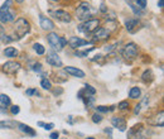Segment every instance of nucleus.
I'll return each mask as SVG.
<instances>
[{
  "mask_svg": "<svg viewBox=\"0 0 164 139\" xmlns=\"http://www.w3.org/2000/svg\"><path fill=\"white\" fill-rule=\"evenodd\" d=\"M11 6V0H6V2L3 4V6L0 8V22L3 23H9L13 22L15 19V13L10 10Z\"/></svg>",
  "mask_w": 164,
  "mask_h": 139,
  "instance_id": "1",
  "label": "nucleus"
},
{
  "mask_svg": "<svg viewBox=\"0 0 164 139\" xmlns=\"http://www.w3.org/2000/svg\"><path fill=\"white\" fill-rule=\"evenodd\" d=\"M31 31V24L28 20H25L24 18H19L15 24H14V33H15L17 38H23L25 34H28Z\"/></svg>",
  "mask_w": 164,
  "mask_h": 139,
  "instance_id": "2",
  "label": "nucleus"
},
{
  "mask_svg": "<svg viewBox=\"0 0 164 139\" xmlns=\"http://www.w3.org/2000/svg\"><path fill=\"white\" fill-rule=\"evenodd\" d=\"M95 13L96 10L88 3H81L76 10V15L80 20H88V18L94 15Z\"/></svg>",
  "mask_w": 164,
  "mask_h": 139,
  "instance_id": "3",
  "label": "nucleus"
},
{
  "mask_svg": "<svg viewBox=\"0 0 164 139\" xmlns=\"http://www.w3.org/2000/svg\"><path fill=\"white\" fill-rule=\"evenodd\" d=\"M47 39L49 42V44L52 46V48H53V50H56V51L63 50V47L67 44V40L63 37L57 36V33H49L47 36Z\"/></svg>",
  "mask_w": 164,
  "mask_h": 139,
  "instance_id": "4",
  "label": "nucleus"
},
{
  "mask_svg": "<svg viewBox=\"0 0 164 139\" xmlns=\"http://www.w3.org/2000/svg\"><path fill=\"white\" fill-rule=\"evenodd\" d=\"M123 57H124V60L129 61V62L135 60L138 57V46L135 43H133V42L127 43L123 50Z\"/></svg>",
  "mask_w": 164,
  "mask_h": 139,
  "instance_id": "5",
  "label": "nucleus"
},
{
  "mask_svg": "<svg viewBox=\"0 0 164 139\" xmlns=\"http://www.w3.org/2000/svg\"><path fill=\"white\" fill-rule=\"evenodd\" d=\"M100 25V20L98 19H88V20H85V22L78 25V31L82 32V33H92L97 29V27Z\"/></svg>",
  "mask_w": 164,
  "mask_h": 139,
  "instance_id": "6",
  "label": "nucleus"
},
{
  "mask_svg": "<svg viewBox=\"0 0 164 139\" xmlns=\"http://www.w3.org/2000/svg\"><path fill=\"white\" fill-rule=\"evenodd\" d=\"M49 14H51L52 17H54L57 20H61L63 23H69L71 20H72V17L65 10H51Z\"/></svg>",
  "mask_w": 164,
  "mask_h": 139,
  "instance_id": "7",
  "label": "nucleus"
},
{
  "mask_svg": "<svg viewBox=\"0 0 164 139\" xmlns=\"http://www.w3.org/2000/svg\"><path fill=\"white\" fill-rule=\"evenodd\" d=\"M20 63L19 62H15V61H9L6 62V63H4L3 66V71L9 73V75H13V73H17L19 70H20Z\"/></svg>",
  "mask_w": 164,
  "mask_h": 139,
  "instance_id": "8",
  "label": "nucleus"
},
{
  "mask_svg": "<svg viewBox=\"0 0 164 139\" xmlns=\"http://www.w3.org/2000/svg\"><path fill=\"white\" fill-rule=\"evenodd\" d=\"M110 37V31L108 28H97V29L94 32V40H105V39H109Z\"/></svg>",
  "mask_w": 164,
  "mask_h": 139,
  "instance_id": "9",
  "label": "nucleus"
},
{
  "mask_svg": "<svg viewBox=\"0 0 164 139\" xmlns=\"http://www.w3.org/2000/svg\"><path fill=\"white\" fill-rule=\"evenodd\" d=\"M47 63L53 66V67H61L62 66V60L59 58V56L57 53L52 52L47 56Z\"/></svg>",
  "mask_w": 164,
  "mask_h": 139,
  "instance_id": "10",
  "label": "nucleus"
},
{
  "mask_svg": "<svg viewBox=\"0 0 164 139\" xmlns=\"http://www.w3.org/2000/svg\"><path fill=\"white\" fill-rule=\"evenodd\" d=\"M125 27H126V31L129 32V33H135L138 29H139V27H140V22L138 19H135V18H131V19H127L126 20V23H125Z\"/></svg>",
  "mask_w": 164,
  "mask_h": 139,
  "instance_id": "11",
  "label": "nucleus"
},
{
  "mask_svg": "<svg viewBox=\"0 0 164 139\" xmlns=\"http://www.w3.org/2000/svg\"><path fill=\"white\" fill-rule=\"evenodd\" d=\"M68 43H69L71 47L73 48V50H77V48H80L82 46L88 44V42L85 40V39H81L80 37H71L69 40H68Z\"/></svg>",
  "mask_w": 164,
  "mask_h": 139,
  "instance_id": "12",
  "label": "nucleus"
},
{
  "mask_svg": "<svg viewBox=\"0 0 164 139\" xmlns=\"http://www.w3.org/2000/svg\"><path fill=\"white\" fill-rule=\"evenodd\" d=\"M39 22H40V27L43 28L44 31H53L54 29V23L49 18L40 15L39 17Z\"/></svg>",
  "mask_w": 164,
  "mask_h": 139,
  "instance_id": "13",
  "label": "nucleus"
},
{
  "mask_svg": "<svg viewBox=\"0 0 164 139\" xmlns=\"http://www.w3.org/2000/svg\"><path fill=\"white\" fill-rule=\"evenodd\" d=\"M65 72H67V73H69V75L75 76V77H78V79H82V77H85V72L82 71V70L77 68V67L67 66V67H65Z\"/></svg>",
  "mask_w": 164,
  "mask_h": 139,
  "instance_id": "14",
  "label": "nucleus"
},
{
  "mask_svg": "<svg viewBox=\"0 0 164 139\" xmlns=\"http://www.w3.org/2000/svg\"><path fill=\"white\" fill-rule=\"evenodd\" d=\"M111 123H112V125H114L115 128H119V130L125 131V129H126L125 119H123V118H112Z\"/></svg>",
  "mask_w": 164,
  "mask_h": 139,
  "instance_id": "15",
  "label": "nucleus"
},
{
  "mask_svg": "<svg viewBox=\"0 0 164 139\" xmlns=\"http://www.w3.org/2000/svg\"><path fill=\"white\" fill-rule=\"evenodd\" d=\"M17 127L20 131H23V133L28 134V135H31V137H34L35 135V131L34 129H32L29 125H27V124H23V123H17Z\"/></svg>",
  "mask_w": 164,
  "mask_h": 139,
  "instance_id": "16",
  "label": "nucleus"
},
{
  "mask_svg": "<svg viewBox=\"0 0 164 139\" xmlns=\"http://www.w3.org/2000/svg\"><path fill=\"white\" fill-rule=\"evenodd\" d=\"M17 127V123L15 121H11V120H3L0 121V129H14Z\"/></svg>",
  "mask_w": 164,
  "mask_h": 139,
  "instance_id": "17",
  "label": "nucleus"
},
{
  "mask_svg": "<svg viewBox=\"0 0 164 139\" xmlns=\"http://www.w3.org/2000/svg\"><path fill=\"white\" fill-rule=\"evenodd\" d=\"M4 54L6 57H17L18 56V51L14 47H6L4 50Z\"/></svg>",
  "mask_w": 164,
  "mask_h": 139,
  "instance_id": "18",
  "label": "nucleus"
},
{
  "mask_svg": "<svg viewBox=\"0 0 164 139\" xmlns=\"http://www.w3.org/2000/svg\"><path fill=\"white\" fill-rule=\"evenodd\" d=\"M0 102H2L3 106H9L11 101H10V97L8 95L2 94V95H0Z\"/></svg>",
  "mask_w": 164,
  "mask_h": 139,
  "instance_id": "19",
  "label": "nucleus"
},
{
  "mask_svg": "<svg viewBox=\"0 0 164 139\" xmlns=\"http://www.w3.org/2000/svg\"><path fill=\"white\" fill-rule=\"evenodd\" d=\"M140 94H141V91H140L139 87H133L129 92V96L131 97V99H138V97L140 96Z\"/></svg>",
  "mask_w": 164,
  "mask_h": 139,
  "instance_id": "20",
  "label": "nucleus"
},
{
  "mask_svg": "<svg viewBox=\"0 0 164 139\" xmlns=\"http://www.w3.org/2000/svg\"><path fill=\"white\" fill-rule=\"evenodd\" d=\"M82 99H83L85 104H86L87 109H88V108H91L92 105H94V102H95V97H92V96H88V95H86L85 97H82Z\"/></svg>",
  "mask_w": 164,
  "mask_h": 139,
  "instance_id": "21",
  "label": "nucleus"
},
{
  "mask_svg": "<svg viewBox=\"0 0 164 139\" xmlns=\"http://www.w3.org/2000/svg\"><path fill=\"white\" fill-rule=\"evenodd\" d=\"M141 79H143V81H144V82L152 81V80H153V73H152V71H150V70H146V71H145L144 73H143Z\"/></svg>",
  "mask_w": 164,
  "mask_h": 139,
  "instance_id": "22",
  "label": "nucleus"
},
{
  "mask_svg": "<svg viewBox=\"0 0 164 139\" xmlns=\"http://www.w3.org/2000/svg\"><path fill=\"white\" fill-rule=\"evenodd\" d=\"M33 50L37 52V54H44V52H46L44 47L42 46L40 43H34V44H33Z\"/></svg>",
  "mask_w": 164,
  "mask_h": 139,
  "instance_id": "23",
  "label": "nucleus"
},
{
  "mask_svg": "<svg viewBox=\"0 0 164 139\" xmlns=\"http://www.w3.org/2000/svg\"><path fill=\"white\" fill-rule=\"evenodd\" d=\"M163 116H164V113H163V111H160L159 115L156 116V119H155V121H154L153 124H154V125H158V127H163V124H164V121H163Z\"/></svg>",
  "mask_w": 164,
  "mask_h": 139,
  "instance_id": "24",
  "label": "nucleus"
},
{
  "mask_svg": "<svg viewBox=\"0 0 164 139\" xmlns=\"http://www.w3.org/2000/svg\"><path fill=\"white\" fill-rule=\"evenodd\" d=\"M40 86L43 87L44 90H51L52 89V83H51V81H49V80L43 79V80L40 81Z\"/></svg>",
  "mask_w": 164,
  "mask_h": 139,
  "instance_id": "25",
  "label": "nucleus"
},
{
  "mask_svg": "<svg viewBox=\"0 0 164 139\" xmlns=\"http://www.w3.org/2000/svg\"><path fill=\"white\" fill-rule=\"evenodd\" d=\"M114 109H115V106H110V108H106V106H102V105L96 106V110L100 111V113H108V111H112Z\"/></svg>",
  "mask_w": 164,
  "mask_h": 139,
  "instance_id": "26",
  "label": "nucleus"
},
{
  "mask_svg": "<svg viewBox=\"0 0 164 139\" xmlns=\"http://www.w3.org/2000/svg\"><path fill=\"white\" fill-rule=\"evenodd\" d=\"M85 91H86V94H90V95L92 96V95L96 94V89L92 87L91 85H87V83H86V85H85Z\"/></svg>",
  "mask_w": 164,
  "mask_h": 139,
  "instance_id": "27",
  "label": "nucleus"
},
{
  "mask_svg": "<svg viewBox=\"0 0 164 139\" xmlns=\"http://www.w3.org/2000/svg\"><path fill=\"white\" fill-rule=\"evenodd\" d=\"M32 70L34 72H42L43 68H42V65L39 63V62H34V63L32 65Z\"/></svg>",
  "mask_w": 164,
  "mask_h": 139,
  "instance_id": "28",
  "label": "nucleus"
},
{
  "mask_svg": "<svg viewBox=\"0 0 164 139\" xmlns=\"http://www.w3.org/2000/svg\"><path fill=\"white\" fill-rule=\"evenodd\" d=\"M38 125H39V127H43L46 130H51L52 128H54V124H52V123H49V124H44L43 121H39V123H38Z\"/></svg>",
  "mask_w": 164,
  "mask_h": 139,
  "instance_id": "29",
  "label": "nucleus"
},
{
  "mask_svg": "<svg viewBox=\"0 0 164 139\" xmlns=\"http://www.w3.org/2000/svg\"><path fill=\"white\" fill-rule=\"evenodd\" d=\"M92 50H94V47H90L88 50H85V51H81V52H77L76 54H77V56H80V57H86V56H87Z\"/></svg>",
  "mask_w": 164,
  "mask_h": 139,
  "instance_id": "30",
  "label": "nucleus"
},
{
  "mask_svg": "<svg viewBox=\"0 0 164 139\" xmlns=\"http://www.w3.org/2000/svg\"><path fill=\"white\" fill-rule=\"evenodd\" d=\"M129 5H130V8L133 9V11H134L135 14H137V15H143V11L140 10V8H137V6H135L134 4H131L130 2H129Z\"/></svg>",
  "mask_w": 164,
  "mask_h": 139,
  "instance_id": "31",
  "label": "nucleus"
},
{
  "mask_svg": "<svg viewBox=\"0 0 164 139\" xmlns=\"http://www.w3.org/2000/svg\"><path fill=\"white\" fill-rule=\"evenodd\" d=\"M92 121H94V123H101L102 121V116L100 114H97V113H95L94 115H92Z\"/></svg>",
  "mask_w": 164,
  "mask_h": 139,
  "instance_id": "32",
  "label": "nucleus"
},
{
  "mask_svg": "<svg viewBox=\"0 0 164 139\" xmlns=\"http://www.w3.org/2000/svg\"><path fill=\"white\" fill-rule=\"evenodd\" d=\"M119 109H120V110L129 109V102H127V101H121V102L119 104Z\"/></svg>",
  "mask_w": 164,
  "mask_h": 139,
  "instance_id": "33",
  "label": "nucleus"
},
{
  "mask_svg": "<svg viewBox=\"0 0 164 139\" xmlns=\"http://www.w3.org/2000/svg\"><path fill=\"white\" fill-rule=\"evenodd\" d=\"M133 139H146V138H145V135H144V133H143V131L138 130L137 133H135V135H134Z\"/></svg>",
  "mask_w": 164,
  "mask_h": 139,
  "instance_id": "34",
  "label": "nucleus"
},
{
  "mask_svg": "<svg viewBox=\"0 0 164 139\" xmlns=\"http://www.w3.org/2000/svg\"><path fill=\"white\" fill-rule=\"evenodd\" d=\"M19 111H20V109H19V106H18V105H13V106L10 108V113H11L13 115L19 114Z\"/></svg>",
  "mask_w": 164,
  "mask_h": 139,
  "instance_id": "35",
  "label": "nucleus"
},
{
  "mask_svg": "<svg viewBox=\"0 0 164 139\" xmlns=\"http://www.w3.org/2000/svg\"><path fill=\"white\" fill-rule=\"evenodd\" d=\"M25 94L29 95V96H31V95H39V92H38L35 89H28L27 91H25Z\"/></svg>",
  "mask_w": 164,
  "mask_h": 139,
  "instance_id": "36",
  "label": "nucleus"
},
{
  "mask_svg": "<svg viewBox=\"0 0 164 139\" xmlns=\"http://www.w3.org/2000/svg\"><path fill=\"white\" fill-rule=\"evenodd\" d=\"M137 3H138V6L140 9H144L146 6V0H137Z\"/></svg>",
  "mask_w": 164,
  "mask_h": 139,
  "instance_id": "37",
  "label": "nucleus"
},
{
  "mask_svg": "<svg viewBox=\"0 0 164 139\" xmlns=\"http://www.w3.org/2000/svg\"><path fill=\"white\" fill-rule=\"evenodd\" d=\"M117 46V43H115V44H110V46H106L105 47V52H111V51H114V50H115V47Z\"/></svg>",
  "mask_w": 164,
  "mask_h": 139,
  "instance_id": "38",
  "label": "nucleus"
},
{
  "mask_svg": "<svg viewBox=\"0 0 164 139\" xmlns=\"http://www.w3.org/2000/svg\"><path fill=\"white\" fill-rule=\"evenodd\" d=\"M58 133H57V131H53V133H51V135H49V138L51 139H58Z\"/></svg>",
  "mask_w": 164,
  "mask_h": 139,
  "instance_id": "39",
  "label": "nucleus"
},
{
  "mask_svg": "<svg viewBox=\"0 0 164 139\" xmlns=\"http://www.w3.org/2000/svg\"><path fill=\"white\" fill-rule=\"evenodd\" d=\"M140 109H141V106H140V104H139V105H137V106H135V110H134V114H135V115H138V114L140 113Z\"/></svg>",
  "mask_w": 164,
  "mask_h": 139,
  "instance_id": "40",
  "label": "nucleus"
},
{
  "mask_svg": "<svg viewBox=\"0 0 164 139\" xmlns=\"http://www.w3.org/2000/svg\"><path fill=\"white\" fill-rule=\"evenodd\" d=\"M4 33H5V29H4L3 24L0 23V37H2V36H4Z\"/></svg>",
  "mask_w": 164,
  "mask_h": 139,
  "instance_id": "41",
  "label": "nucleus"
},
{
  "mask_svg": "<svg viewBox=\"0 0 164 139\" xmlns=\"http://www.w3.org/2000/svg\"><path fill=\"white\" fill-rule=\"evenodd\" d=\"M62 92H63L62 89H57V90H54V95H61Z\"/></svg>",
  "mask_w": 164,
  "mask_h": 139,
  "instance_id": "42",
  "label": "nucleus"
},
{
  "mask_svg": "<svg viewBox=\"0 0 164 139\" xmlns=\"http://www.w3.org/2000/svg\"><path fill=\"white\" fill-rule=\"evenodd\" d=\"M105 133H108L109 135H111V134H112V129H111V128H106V129H105Z\"/></svg>",
  "mask_w": 164,
  "mask_h": 139,
  "instance_id": "43",
  "label": "nucleus"
},
{
  "mask_svg": "<svg viewBox=\"0 0 164 139\" xmlns=\"http://www.w3.org/2000/svg\"><path fill=\"white\" fill-rule=\"evenodd\" d=\"M100 6H101V8H100V9H101V11H106V8H105V5L102 4V5H100Z\"/></svg>",
  "mask_w": 164,
  "mask_h": 139,
  "instance_id": "44",
  "label": "nucleus"
},
{
  "mask_svg": "<svg viewBox=\"0 0 164 139\" xmlns=\"http://www.w3.org/2000/svg\"><path fill=\"white\" fill-rule=\"evenodd\" d=\"M158 5H159V8H162V6H163V0H159V4Z\"/></svg>",
  "mask_w": 164,
  "mask_h": 139,
  "instance_id": "45",
  "label": "nucleus"
},
{
  "mask_svg": "<svg viewBox=\"0 0 164 139\" xmlns=\"http://www.w3.org/2000/svg\"><path fill=\"white\" fill-rule=\"evenodd\" d=\"M15 2H17V3H23L24 0H15Z\"/></svg>",
  "mask_w": 164,
  "mask_h": 139,
  "instance_id": "46",
  "label": "nucleus"
},
{
  "mask_svg": "<svg viewBox=\"0 0 164 139\" xmlns=\"http://www.w3.org/2000/svg\"><path fill=\"white\" fill-rule=\"evenodd\" d=\"M86 139H95V138H92V137H88V138H86Z\"/></svg>",
  "mask_w": 164,
  "mask_h": 139,
  "instance_id": "47",
  "label": "nucleus"
},
{
  "mask_svg": "<svg viewBox=\"0 0 164 139\" xmlns=\"http://www.w3.org/2000/svg\"><path fill=\"white\" fill-rule=\"evenodd\" d=\"M51 2H57V0H51Z\"/></svg>",
  "mask_w": 164,
  "mask_h": 139,
  "instance_id": "48",
  "label": "nucleus"
},
{
  "mask_svg": "<svg viewBox=\"0 0 164 139\" xmlns=\"http://www.w3.org/2000/svg\"><path fill=\"white\" fill-rule=\"evenodd\" d=\"M135 2H137V0H135Z\"/></svg>",
  "mask_w": 164,
  "mask_h": 139,
  "instance_id": "49",
  "label": "nucleus"
}]
</instances>
